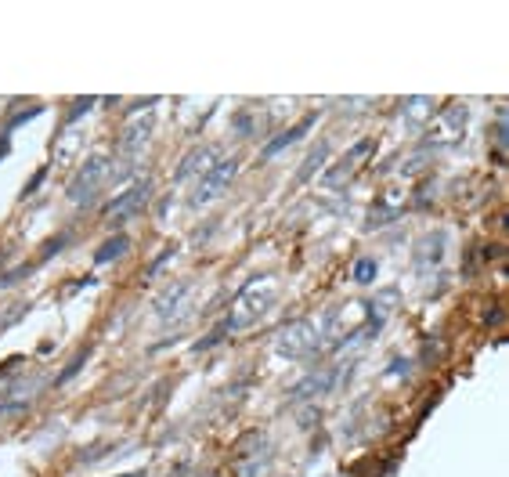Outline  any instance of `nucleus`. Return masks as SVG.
<instances>
[{"instance_id": "obj_6", "label": "nucleus", "mask_w": 509, "mask_h": 477, "mask_svg": "<svg viewBox=\"0 0 509 477\" xmlns=\"http://www.w3.org/2000/svg\"><path fill=\"white\" fill-rule=\"evenodd\" d=\"M105 174H109V156H91V159L80 167V174L69 181V199H73L76 206L91 203Z\"/></svg>"}, {"instance_id": "obj_17", "label": "nucleus", "mask_w": 509, "mask_h": 477, "mask_svg": "<svg viewBox=\"0 0 509 477\" xmlns=\"http://www.w3.org/2000/svg\"><path fill=\"white\" fill-rule=\"evenodd\" d=\"M126 250H131V239H126V235H116V239H109V242H105L101 250L94 254V260H98V264H112V260H119Z\"/></svg>"}, {"instance_id": "obj_11", "label": "nucleus", "mask_w": 509, "mask_h": 477, "mask_svg": "<svg viewBox=\"0 0 509 477\" xmlns=\"http://www.w3.org/2000/svg\"><path fill=\"white\" fill-rule=\"evenodd\" d=\"M314 123H318V112H307L300 123H296V127H289L286 134H279V138H271L267 145H264V159H274V156H279L282 149H289V145H296V141H300L311 127H314Z\"/></svg>"}, {"instance_id": "obj_20", "label": "nucleus", "mask_w": 509, "mask_h": 477, "mask_svg": "<svg viewBox=\"0 0 509 477\" xmlns=\"http://www.w3.org/2000/svg\"><path fill=\"white\" fill-rule=\"evenodd\" d=\"M87 355H91V347H83L80 355H76V358H73V362H69V365H66V369H61L58 376H54V383H58V387H61V383H69V380L76 376V372L83 369V362H87Z\"/></svg>"}, {"instance_id": "obj_4", "label": "nucleus", "mask_w": 509, "mask_h": 477, "mask_svg": "<svg viewBox=\"0 0 509 477\" xmlns=\"http://www.w3.org/2000/svg\"><path fill=\"white\" fill-rule=\"evenodd\" d=\"M318 344H322V337H318L314 322L300 318V322L286 325L282 333H279V340H274V351H279L282 358L296 362V358H307V355H314V351H318Z\"/></svg>"}, {"instance_id": "obj_1", "label": "nucleus", "mask_w": 509, "mask_h": 477, "mask_svg": "<svg viewBox=\"0 0 509 477\" xmlns=\"http://www.w3.org/2000/svg\"><path fill=\"white\" fill-rule=\"evenodd\" d=\"M387 311H376V300H347V304H332L325 311V322H322V337L329 347H344L351 344L357 333L372 337L379 325H383Z\"/></svg>"}, {"instance_id": "obj_18", "label": "nucleus", "mask_w": 509, "mask_h": 477, "mask_svg": "<svg viewBox=\"0 0 509 477\" xmlns=\"http://www.w3.org/2000/svg\"><path fill=\"white\" fill-rule=\"evenodd\" d=\"M184 293H188V282H181V286H174V289H170V293H163V297H159V304H156V311H159V315L166 318V315H170V311H174V307H177V300H181Z\"/></svg>"}, {"instance_id": "obj_23", "label": "nucleus", "mask_w": 509, "mask_h": 477, "mask_svg": "<svg viewBox=\"0 0 509 477\" xmlns=\"http://www.w3.org/2000/svg\"><path fill=\"white\" fill-rule=\"evenodd\" d=\"M40 112H44V109H40V105H33V109H26V112L11 116V119H8V127H4V134H11V131L18 127V123H26V119H33V116H40Z\"/></svg>"}, {"instance_id": "obj_30", "label": "nucleus", "mask_w": 509, "mask_h": 477, "mask_svg": "<svg viewBox=\"0 0 509 477\" xmlns=\"http://www.w3.org/2000/svg\"><path fill=\"white\" fill-rule=\"evenodd\" d=\"M484 322H487V325H495V322H502V307H495V311H492V315H487Z\"/></svg>"}, {"instance_id": "obj_13", "label": "nucleus", "mask_w": 509, "mask_h": 477, "mask_svg": "<svg viewBox=\"0 0 509 477\" xmlns=\"http://www.w3.org/2000/svg\"><path fill=\"white\" fill-rule=\"evenodd\" d=\"M148 138H152V119H138V123H131L123 134H119V149H123V156H138L145 145H148Z\"/></svg>"}, {"instance_id": "obj_14", "label": "nucleus", "mask_w": 509, "mask_h": 477, "mask_svg": "<svg viewBox=\"0 0 509 477\" xmlns=\"http://www.w3.org/2000/svg\"><path fill=\"white\" fill-rule=\"evenodd\" d=\"M209 159H214V149H196V152H188L184 163L174 170V181H188L196 170H209V167H214Z\"/></svg>"}, {"instance_id": "obj_28", "label": "nucleus", "mask_w": 509, "mask_h": 477, "mask_svg": "<svg viewBox=\"0 0 509 477\" xmlns=\"http://www.w3.org/2000/svg\"><path fill=\"white\" fill-rule=\"evenodd\" d=\"M174 254H177V250H174V246H170V250H166V254H159V257L152 260V267H148V275H156V272H159V267H163V264H166L170 257H174Z\"/></svg>"}, {"instance_id": "obj_21", "label": "nucleus", "mask_w": 509, "mask_h": 477, "mask_svg": "<svg viewBox=\"0 0 509 477\" xmlns=\"http://www.w3.org/2000/svg\"><path fill=\"white\" fill-rule=\"evenodd\" d=\"M33 275V264H18L15 272H8V275H0V289H8V286H15V282H22V279H29Z\"/></svg>"}, {"instance_id": "obj_5", "label": "nucleus", "mask_w": 509, "mask_h": 477, "mask_svg": "<svg viewBox=\"0 0 509 477\" xmlns=\"http://www.w3.org/2000/svg\"><path fill=\"white\" fill-rule=\"evenodd\" d=\"M148 199H152V181H134L126 192H119L112 203H109V210H105V221H109L112 228H119V224H126V221H134L145 206H148Z\"/></svg>"}, {"instance_id": "obj_3", "label": "nucleus", "mask_w": 509, "mask_h": 477, "mask_svg": "<svg viewBox=\"0 0 509 477\" xmlns=\"http://www.w3.org/2000/svg\"><path fill=\"white\" fill-rule=\"evenodd\" d=\"M466 119H470V109L462 105V101H452V105H444L437 116H430L427 123V134H422V152L430 149H455L466 134Z\"/></svg>"}, {"instance_id": "obj_24", "label": "nucleus", "mask_w": 509, "mask_h": 477, "mask_svg": "<svg viewBox=\"0 0 509 477\" xmlns=\"http://www.w3.org/2000/svg\"><path fill=\"white\" fill-rule=\"evenodd\" d=\"M427 163H430V152H419V156H412L408 167H401V170H405V174H419V170H427Z\"/></svg>"}, {"instance_id": "obj_7", "label": "nucleus", "mask_w": 509, "mask_h": 477, "mask_svg": "<svg viewBox=\"0 0 509 477\" xmlns=\"http://www.w3.org/2000/svg\"><path fill=\"white\" fill-rule=\"evenodd\" d=\"M235 174H239V159L235 156L224 159V163H217V167H209L206 177H199V189L192 192V206H202L209 199H217L228 184H231V177H235Z\"/></svg>"}, {"instance_id": "obj_12", "label": "nucleus", "mask_w": 509, "mask_h": 477, "mask_svg": "<svg viewBox=\"0 0 509 477\" xmlns=\"http://www.w3.org/2000/svg\"><path fill=\"white\" fill-rule=\"evenodd\" d=\"M332 380H336V369H325V372H311V376H304L300 383L293 387L289 402H307V398H314V394H325V390L332 387Z\"/></svg>"}, {"instance_id": "obj_16", "label": "nucleus", "mask_w": 509, "mask_h": 477, "mask_svg": "<svg viewBox=\"0 0 509 477\" xmlns=\"http://www.w3.org/2000/svg\"><path fill=\"white\" fill-rule=\"evenodd\" d=\"M401 116H405L408 127H422L427 116H434V101L430 98H408L405 105H401Z\"/></svg>"}, {"instance_id": "obj_8", "label": "nucleus", "mask_w": 509, "mask_h": 477, "mask_svg": "<svg viewBox=\"0 0 509 477\" xmlns=\"http://www.w3.org/2000/svg\"><path fill=\"white\" fill-rule=\"evenodd\" d=\"M369 152H372V138L354 141V145H351V152H347L344 159H339L336 167H329V170H325L322 184H325V189H344V181H351V177H354V170L362 167V159H365Z\"/></svg>"}, {"instance_id": "obj_9", "label": "nucleus", "mask_w": 509, "mask_h": 477, "mask_svg": "<svg viewBox=\"0 0 509 477\" xmlns=\"http://www.w3.org/2000/svg\"><path fill=\"white\" fill-rule=\"evenodd\" d=\"M405 206H408V192H405V189H387L383 196L376 199V206H372L369 228H383V224L397 221L401 214H405Z\"/></svg>"}, {"instance_id": "obj_25", "label": "nucleus", "mask_w": 509, "mask_h": 477, "mask_svg": "<svg viewBox=\"0 0 509 477\" xmlns=\"http://www.w3.org/2000/svg\"><path fill=\"white\" fill-rule=\"evenodd\" d=\"M441 355H444V344H441V340H437V344H427V347H422V362H427V365H434Z\"/></svg>"}, {"instance_id": "obj_26", "label": "nucleus", "mask_w": 509, "mask_h": 477, "mask_svg": "<svg viewBox=\"0 0 509 477\" xmlns=\"http://www.w3.org/2000/svg\"><path fill=\"white\" fill-rule=\"evenodd\" d=\"M91 101H94V98H80V101H76V105L69 109V123H73V119H80L83 112H87V109H91Z\"/></svg>"}, {"instance_id": "obj_27", "label": "nucleus", "mask_w": 509, "mask_h": 477, "mask_svg": "<svg viewBox=\"0 0 509 477\" xmlns=\"http://www.w3.org/2000/svg\"><path fill=\"white\" fill-rule=\"evenodd\" d=\"M66 242H69V235H58V239H51V242H47V250H44V260H47V257H54V254H58Z\"/></svg>"}, {"instance_id": "obj_29", "label": "nucleus", "mask_w": 509, "mask_h": 477, "mask_svg": "<svg viewBox=\"0 0 509 477\" xmlns=\"http://www.w3.org/2000/svg\"><path fill=\"white\" fill-rule=\"evenodd\" d=\"M44 174H47V170H44V167H40V170H36V177H33V181L26 184V192H22V196H29V192H36V184H40V181H44Z\"/></svg>"}, {"instance_id": "obj_10", "label": "nucleus", "mask_w": 509, "mask_h": 477, "mask_svg": "<svg viewBox=\"0 0 509 477\" xmlns=\"http://www.w3.org/2000/svg\"><path fill=\"white\" fill-rule=\"evenodd\" d=\"M444 242H448V239H444V232H427V235L419 239L415 254H412L419 272H430V267L441 264V257H444Z\"/></svg>"}, {"instance_id": "obj_22", "label": "nucleus", "mask_w": 509, "mask_h": 477, "mask_svg": "<svg viewBox=\"0 0 509 477\" xmlns=\"http://www.w3.org/2000/svg\"><path fill=\"white\" fill-rule=\"evenodd\" d=\"M224 337H228V329H224V322H221V325H217V329H214V333H209L206 340H199V344H196V351H209V347H217Z\"/></svg>"}, {"instance_id": "obj_2", "label": "nucleus", "mask_w": 509, "mask_h": 477, "mask_svg": "<svg viewBox=\"0 0 509 477\" xmlns=\"http://www.w3.org/2000/svg\"><path fill=\"white\" fill-rule=\"evenodd\" d=\"M274 293H279V286H274L271 275H253L235 293V304H231V315L224 318V329H228V333H239V329L257 325L271 311Z\"/></svg>"}, {"instance_id": "obj_15", "label": "nucleus", "mask_w": 509, "mask_h": 477, "mask_svg": "<svg viewBox=\"0 0 509 477\" xmlns=\"http://www.w3.org/2000/svg\"><path fill=\"white\" fill-rule=\"evenodd\" d=\"M325 159H329V141H318L314 149H311V156H307V163H304L300 170H296V184H307L318 170L325 167Z\"/></svg>"}, {"instance_id": "obj_19", "label": "nucleus", "mask_w": 509, "mask_h": 477, "mask_svg": "<svg viewBox=\"0 0 509 477\" xmlns=\"http://www.w3.org/2000/svg\"><path fill=\"white\" fill-rule=\"evenodd\" d=\"M376 272H379V264H376L372 257H362V260L354 264V282H357V286H369V282L376 279Z\"/></svg>"}]
</instances>
